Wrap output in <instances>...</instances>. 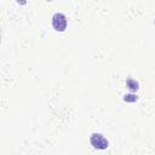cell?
<instances>
[{
  "instance_id": "obj_1",
  "label": "cell",
  "mask_w": 155,
  "mask_h": 155,
  "mask_svg": "<svg viewBox=\"0 0 155 155\" xmlns=\"http://www.w3.org/2000/svg\"><path fill=\"white\" fill-rule=\"evenodd\" d=\"M90 142L96 149H107L109 145L107 138L101 133H93L90 138Z\"/></svg>"
},
{
  "instance_id": "obj_2",
  "label": "cell",
  "mask_w": 155,
  "mask_h": 155,
  "mask_svg": "<svg viewBox=\"0 0 155 155\" xmlns=\"http://www.w3.org/2000/svg\"><path fill=\"white\" fill-rule=\"evenodd\" d=\"M52 25L57 31H63L67 28V17L63 13H54L52 17Z\"/></svg>"
},
{
  "instance_id": "obj_3",
  "label": "cell",
  "mask_w": 155,
  "mask_h": 155,
  "mask_svg": "<svg viewBox=\"0 0 155 155\" xmlns=\"http://www.w3.org/2000/svg\"><path fill=\"white\" fill-rule=\"evenodd\" d=\"M126 84H127V87H128L131 91H137V90H138V82H137L136 80H133V79H127Z\"/></svg>"
},
{
  "instance_id": "obj_4",
  "label": "cell",
  "mask_w": 155,
  "mask_h": 155,
  "mask_svg": "<svg viewBox=\"0 0 155 155\" xmlns=\"http://www.w3.org/2000/svg\"><path fill=\"white\" fill-rule=\"evenodd\" d=\"M126 102H136L137 101V96H133V94H127V96H125V98H124Z\"/></svg>"
}]
</instances>
